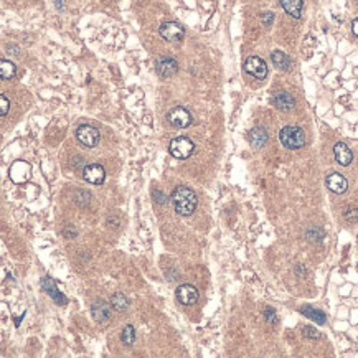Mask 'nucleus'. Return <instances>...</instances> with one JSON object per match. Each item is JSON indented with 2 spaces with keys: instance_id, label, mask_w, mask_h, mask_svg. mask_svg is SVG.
Segmentation results:
<instances>
[{
  "instance_id": "dca6fc26",
  "label": "nucleus",
  "mask_w": 358,
  "mask_h": 358,
  "mask_svg": "<svg viewBox=\"0 0 358 358\" xmlns=\"http://www.w3.org/2000/svg\"><path fill=\"white\" fill-rule=\"evenodd\" d=\"M279 2H281V7L284 8V12L289 13L292 18L302 17V8H304L302 0H279Z\"/></svg>"
},
{
  "instance_id": "412c9836",
  "label": "nucleus",
  "mask_w": 358,
  "mask_h": 358,
  "mask_svg": "<svg viewBox=\"0 0 358 358\" xmlns=\"http://www.w3.org/2000/svg\"><path fill=\"white\" fill-rule=\"evenodd\" d=\"M15 73H17V69H15V65H13L12 61H8V60L0 61V76H2V79L8 81V79H12L13 76H15Z\"/></svg>"
},
{
  "instance_id": "9d476101",
  "label": "nucleus",
  "mask_w": 358,
  "mask_h": 358,
  "mask_svg": "<svg viewBox=\"0 0 358 358\" xmlns=\"http://www.w3.org/2000/svg\"><path fill=\"white\" fill-rule=\"evenodd\" d=\"M155 68H157V73L162 78H170L178 71V63L172 56H162V58L157 60Z\"/></svg>"
},
{
  "instance_id": "1a4fd4ad",
  "label": "nucleus",
  "mask_w": 358,
  "mask_h": 358,
  "mask_svg": "<svg viewBox=\"0 0 358 358\" xmlns=\"http://www.w3.org/2000/svg\"><path fill=\"white\" fill-rule=\"evenodd\" d=\"M177 299L183 305H193L198 302L200 294L196 291V287H193L192 284H182L177 287Z\"/></svg>"
},
{
  "instance_id": "5701e85b",
  "label": "nucleus",
  "mask_w": 358,
  "mask_h": 358,
  "mask_svg": "<svg viewBox=\"0 0 358 358\" xmlns=\"http://www.w3.org/2000/svg\"><path fill=\"white\" fill-rule=\"evenodd\" d=\"M305 236H307L309 241L312 243H320L322 239L325 238V233L322 228H319V226H312V228L307 229V233H305Z\"/></svg>"
},
{
  "instance_id": "a211bd4d",
  "label": "nucleus",
  "mask_w": 358,
  "mask_h": 358,
  "mask_svg": "<svg viewBox=\"0 0 358 358\" xmlns=\"http://www.w3.org/2000/svg\"><path fill=\"white\" fill-rule=\"evenodd\" d=\"M271 60H272V65H274L277 69H281V71H287V69L291 68V60L284 51H279V50L272 51Z\"/></svg>"
},
{
  "instance_id": "cd10ccee",
  "label": "nucleus",
  "mask_w": 358,
  "mask_h": 358,
  "mask_svg": "<svg viewBox=\"0 0 358 358\" xmlns=\"http://www.w3.org/2000/svg\"><path fill=\"white\" fill-rule=\"evenodd\" d=\"M152 196H154V200L157 201L159 205H165L167 203V196L163 195V193L160 192V190H154L152 192Z\"/></svg>"
},
{
  "instance_id": "f03ea898",
  "label": "nucleus",
  "mask_w": 358,
  "mask_h": 358,
  "mask_svg": "<svg viewBox=\"0 0 358 358\" xmlns=\"http://www.w3.org/2000/svg\"><path fill=\"white\" fill-rule=\"evenodd\" d=\"M279 140L286 149L297 150L305 145V134L304 130L297 126H286L281 129Z\"/></svg>"
},
{
  "instance_id": "7ed1b4c3",
  "label": "nucleus",
  "mask_w": 358,
  "mask_h": 358,
  "mask_svg": "<svg viewBox=\"0 0 358 358\" xmlns=\"http://www.w3.org/2000/svg\"><path fill=\"white\" fill-rule=\"evenodd\" d=\"M195 150V144L187 137H175L172 139L170 145H168V152H170L175 159L185 160L193 154Z\"/></svg>"
},
{
  "instance_id": "6e6552de",
  "label": "nucleus",
  "mask_w": 358,
  "mask_h": 358,
  "mask_svg": "<svg viewBox=\"0 0 358 358\" xmlns=\"http://www.w3.org/2000/svg\"><path fill=\"white\" fill-rule=\"evenodd\" d=\"M83 178L93 185H101L106 178V170L99 163H89L83 168Z\"/></svg>"
},
{
  "instance_id": "4be33fe9",
  "label": "nucleus",
  "mask_w": 358,
  "mask_h": 358,
  "mask_svg": "<svg viewBox=\"0 0 358 358\" xmlns=\"http://www.w3.org/2000/svg\"><path fill=\"white\" fill-rule=\"evenodd\" d=\"M121 340L126 347H132V343L135 342V330H134L132 325H126V327L122 328Z\"/></svg>"
},
{
  "instance_id": "393cba45",
  "label": "nucleus",
  "mask_w": 358,
  "mask_h": 358,
  "mask_svg": "<svg viewBox=\"0 0 358 358\" xmlns=\"http://www.w3.org/2000/svg\"><path fill=\"white\" fill-rule=\"evenodd\" d=\"M302 333H304V337H307V338H314V340H319L320 337V332L319 330H315L314 327H310V325H305V327L302 328Z\"/></svg>"
},
{
  "instance_id": "b1692460",
  "label": "nucleus",
  "mask_w": 358,
  "mask_h": 358,
  "mask_svg": "<svg viewBox=\"0 0 358 358\" xmlns=\"http://www.w3.org/2000/svg\"><path fill=\"white\" fill-rule=\"evenodd\" d=\"M343 218H345L347 223H357L358 221V210L355 208V206H348V208L345 210V213H343Z\"/></svg>"
},
{
  "instance_id": "aec40b11",
  "label": "nucleus",
  "mask_w": 358,
  "mask_h": 358,
  "mask_svg": "<svg viewBox=\"0 0 358 358\" xmlns=\"http://www.w3.org/2000/svg\"><path fill=\"white\" fill-rule=\"evenodd\" d=\"M111 305L114 307L117 312H126L127 309H129V300L122 292H116L114 295L111 297Z\"/></svg>"
},
{
  "instance_id": "423d86ee",
  "label": "nucleus",
  "mask_w": 358,
  "mask_h": 358,
  "mask_svg": "<svg viewBox=\"0 0 358 358\" xmlns=\"http://www.w3.org/2000/svg\"><path fill=\"white\" fill-rule=\"evenodd\" d=\"M167 121L170 122L173 127H177V129H185V127L192 124V114L185 109V107L177 106L168 111Z\"/></svg>"
},
{
  "instance_id": "4468645a",
  "label": "nucleus",
  "mask_w": 358,
  "mask_h": 358,
  "mask_svg": "<svg viewBox=\"0 0 358 358\" xmlns=\"http://www.w3.org/2000/svg\"><path fill=\"white\" fill-rule=\"evenodd\" d=\"M333 155H335L337 162L343 167L350 165L352 160H353V154H352L350 147L343 142H337L335 145H333Z\"/></svg>"
},
{
  "instance_id": "f8f14e48",
  "label": "nucleus",
  "mask_w": 358,
  "mask_h": 358,
  "mask_svg": "<svg viewBox=\"0 0 358 358\" xmlns=\"http://www.w3.org/2000/svg\"><path fill=\"white\" fill-rule=\"evenodd\" d=\"M325 183H327L328 190L333 192V193H337V195H342V193H345L347 188H348L347 178L343 177L342 173H337V172L330 173V175L327 177V180H325Z\"/></svg>"
},
{
  "instance_id": "bb28decb",
  "label": "nucleus",
  "mask_w": 358,
  "mask_h": 358,
  "mask_svg": "<svg viewBox=\"0 0 358 358\" xmlns=\"http://www.w3.org/2000/svg\"><path fill=\"white\" fill-rule=\"evenodd\" d=\"M261 22H262V25H264V27H271L272 22H274V13H272V12H264L261 15Z\"/></svg>"
},
{
  "instance_id": "c85d7f7f",
  "label": "nucleus",
  "mask_w": 358,
  "mask_h": 358,
  "mask_svg": "<svg viewBox=\"0 0 358 358\" xmlns=\"http://www.w3.org/2000/svg\"><path fill=\"white\" fill-rule=\"evenodd\" d=\"M264 317H266V320L269 324H277V315H276V312L271 307H267L264 310Z\"/></svg>"
},
{
  "instance_id": "c756f323",
  "label": "nucleus",
  "mask_w": 358,
  "mask_h": 358,
  "mask_svg": "<svg viewBox=\"0 0 358 358\" xmlns=\"http://www.w3.org/2000/svg\"><path fill=\"white\" fill-rule=\"evenodd\" d=\"M352 33L358 38V17L352 22Z\"/></svg>"
},
{
  "instance_id": "2eb2a0df",
  "label": "nucleus",
  "mask_w": 358,
  "mask_h": 358,
  "mask_svg": "<svg viewBox=\"0 0 358 358\" xmlns=\"http://www.w3.org/2000/svg\"><path fill=\"white\" fill-rule=\"evenodd\" d=\"M41 287H43V289L51 295V299L56 300L58 304L65 305V304L68 302L66 297H65V295L58 291V287H56V284L53 282V279H51V277H43V281H41Z\"/></svg>"
},
{
  "instance_id": "9b49d317",
  "label": "nucleus",
  "mask_w": 358,
  "mask_h": 358,
  "mask_svg": "<svg viewBox=\"0 0 358 358\" xmlns=\"http://www.w3.org/2000/svg\"><path fill=\"white\" fill-rule=\"evenodd\" d=\"M111 304H107L106 300H96L91 305V315L96 322H107L111 319Z\"/></svg>"
},
{
  "instance_id": "a878e982",
  "label": "nucleus",
  "mask_w": 358,
  "mask_h": 358,
  "mask_svg": "<svg viewBox=\"0 0 358 358\" xmlns=\"http://www.w3.org/2000/svg\"><path fill=\"white\" fill-rule=\"evenodd\" d=\"M8 109H10V102H8L5 94H2V96H0V116L2 117L7 116Z\"/></svg>"
},
{
  "instance_id": "7c9ffc66",
  "label": "nucleus",
  "mask_w": 358,
  "mask_h": 358,
  "mask_svg": "<svg viewBox=\"0 0 358 358\" xmlns=\"http://www.w3.org/2000/svg\"><path fill=\"white\" fill-rule=\"evenodd\" d=\"M56 8H63V0H55Z\"/></svg>"
},
{
  "instance_id": "ddd939ff",
  "label": "nucleus",
  "mask_w": 358,
  "mask_h": 358,
  "mask_svg": "<svg viewBox=\"0 0 358 358\" xmlns=\"http://www.w3.org/2000/svg\"><path fill=\"white\" fill-rule=\"evenodd\" d=\"M272 104L279 111H291L295 106V99L286 91H277L272 94Z\"/></svg>"
},
{
  "instance_id": "39448f33",
  "label": "nucleus",
  "mask_w": 358,
  "mask_h": 358,
  "mask_svg": "<svg viewBox=\"0 0 358 358\" xmlns=\"http://www.w3.org/2000/svg\"><path fill=\"white\" fill-rule=\"evenodd\" d=\"M244 71L248 74H251L254 79H264L267 76V65L266 61L259 56H249V58L244 61Z\"/></svg>"
},
{
  "instance_id": "f3484780",
  "label": "nucleus",
  "mask_w": 358,
  "mask_h": 358,
  "mask_svg": "<svg viewBox=\"0 0 358 358\" xmlns=\"http://www.w3.org/2000/svg\"><path fill=\"white\" fill-rule=\"evenodd\" d=\"M267 139H269V135H267L266 129H262V127H253L249 130V142H251L253 147H262V145H266Z\"/></svg>"
},
{
  "instance_id": "6ab92c4d",
  "label": "nucleus",
  "mask_w": 358,
  "mask_h": 358,
  "mask_svg": "<svg viewBox=\"0 0 358 358\" xmlns=\"http://www.w3.org/2000/svg\"><path fill=\"white\" fill-rule=\"evenodd\" d=\"M300 314L305 315L307 319H312L314 322L319 324V325H324L325 320H327V317H325V314L322 312V310L314 309L312 305H304V307L300 309Z\"/></svg>"
},
{
  "instance_id": "0eeeda50",
  "label": "nucleus",
  "mask_w": 358,
  "mask_h": 358,
  "mask_svg": "<svg viewBox=\"0 0 358 358\" xmlns=\"http://www.w3.org/2000/svg\"><path fill=\"white\" fill-rule=\"evenodd\" d=\"M160 36L167 41H180L185 36V28L177 22H165L159 28Z\"/></svg>"
},
{
  "instance_id": "20e7f679",
  "label": "nucleus",
  "mask_w": 358,
  "mask_h": 358,
  "mask_svg": "<svg viewBox=\"0 0 358 358\" xmlns=\"http://www.w3.org/2000/svg\"><path fill=\"white\" fill-rule=\"evenodd\" d=\"M76 139L84 145V147L93 149L99 144V130H98L94 126L83 124L76 129Z\"/></svg>"
},
{
  "instance_id": "f257e3e1",
  "label": "nucleus",
  "mask_w": 358,
  "mask_h": 358,
  "mask_svg": "<svg viewBox=\"0 0 358 358\" xmlns=\"http://www.w3.org/2000/svg\"><path fill=\"white\" fill-rule=\"evenodd\" d=\"M172 203H173V208L180 216H190L193 215V211L196 210V203H198V200H196V195L195 192L192 190V188L188 187H177L175 190L172 192V196H170Z\"/></svg>"
}]
</instances>
